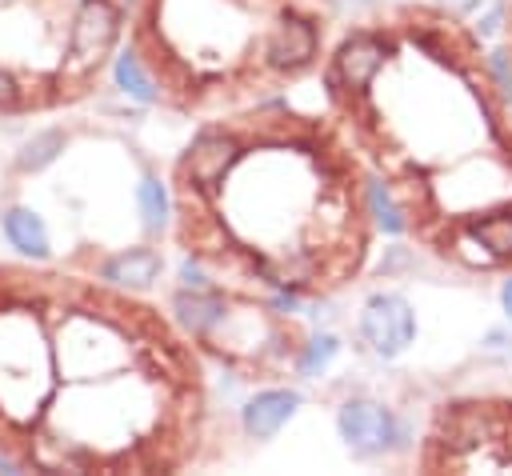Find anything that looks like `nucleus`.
Returning <instances> with one entry per match:
<instances>
[{
	"mask_svg": "<svg viewBox=\"0 0 512 476\" xmlns=\"http://www.w3.org/2000/svg\"><path fill=\"white\" fill-rule=\"evenodd\" d=\"M216 396L180 320L76 264L0 260V464L176 476L208 464Z\"/></svg>",
	"mask_w": 512,
	"mask_h": 476,
	"instance_id": "f257e3e1",
	"label": "nucleus"
},
{
	"mask_svg": "<svg viewBox=\"0 0 512 476\" xmlns=\"http://www.w3.org/2000/svg\"><path fill=\"white\" fill-rule=\"evenodd\" d=\"M320 96L412 248L460 276H512V84L464 12L368 8L336 32Z\"/></svg>",
	"mask_w": 512,
	"mask_h": 476,
	"instance_id": "f03ea898",
	"label": "nucleus"
},
{
	"mask_svg": "<svg viewBox=\"0 0 512 476\" xmlns=\"http://www.w3.org/2000/svg\"><path fill=\"white\" fill-rule=\"evenodd\" d=\"M168 228L204 276L324 304L368 272L380 204L328 108L264 100L196 120L168 168Z\"/></svg>",
	"mask_w": 512,
	"mask_h": 476,
	"instance_id": "7ed1b4c3",
	"label": "nucleus"
},
{
	"mask_svg": "<svg viewBox=\"0 0 512 476\" xmlns=\"http://www.w3.org/2000/svg\"><path fill=\"white\" fill-rule=\"evenodd\" d=\"M340 0H132L120 88L160 112L208 120L320 76Z\"/></svg>",
	"mask_w": 512,
	"mask_h": 476,
	"instance_id": "20e7f679",
	"label": "nucleus"
},
{
	"mask_svg": "<svg viewBox=\"0 0 512 476\" xmlns=\"http://www.w3.org/2000/svg\"><path fill=\"white\" fill-rule=\"evenodd\" d=\"M132 0H0V120L88 104L116 72Z\"/></svg>",
	"mask_w": 512,
	"mask_h": 476,
	"instance_id": "39448f33",
	"label": "nucleus"
},
{
	"mask_svg": "<svg viewBox=\"0 0 512 476\" xmlns=\"http://www.w3.org/2000/svg\"><path fill=\"white\" fill-rule=\"evenodd\" d=\"M172 316L204 360L256 388L292 384L316 360L312 332L292 312V304L248 292L240 284H224L204 272H196V280L176 292Z\"/></svg>",
	"mask_w": 512,
	"mask_h": 476,
	"instance_id": "423d86ee",
	"label": "nucleus"
},
{
	"mask_svg": "<svg viewBox=\"0 0 512 476\" xmlns=\"http://www.w3.org/2000/svg\"><path fill=\"white\" fill-rule=\"evenodd\" d=\"M416 472H512V396L440 400L416 444Z\"/></svg>",
	"mask_w": 512,
	"mask_h": 476,
	"instance_id": "0eeeda50",
	"label": "nucleus"
},
{
	"mask_svg": "<svg viewBox=\"0 0 512 476\" xmlns=\"http://www.w3.org/2000/svg\"><path fill=\"white\" fill-rule=\"evenodd\" d=\"M356 336H360V344H364L368 352H376V356H384V360L400 356V352L412 344V336H416L412 304H408L404 296H392V292L372 296V300L360 308Z\"/></svg>",
	"mask_w": 512,
	"mask_h": 476,
	"instance_id": "6e6552de",
	"label": "nucleus"
},
{
	"mask_svg": "<svg viewBox=\"0 0 512 476\" xmlns=\"http://www.w3.org/2000/svg\"><path fill=\"white\" fill-rule=\"evenodd\" d=\"M336 424H340L344 444L360 456H372V452H384L396 444V416L372 400H348L340 408Z\"/></svg>",
	"mask_w": 512,
	"mask_h": 476,
	"instance_id": "1a4fd4ad",
	"label": "nucleus"
},
{
	"mask_svg": "<svg viewBox=\"0 0 512 476\" xmlns=\"http://www.w3.org/2000/svg\"><path fill=\"white\" fill-rule=\"evenodd\" d=\"M292 412H296V396L284 384L256 388V396L244 404V432L252 440H268V436H276L288 424Z\"/></svg>",
	"mask_w": 512,
	"mask_h": 476,
	"instance_id": "9d476101",
	"label": "nucleus"
},
{
	"mask_svg": "<svg viewBox=\"0 0 512 476\" xmlns=\"http://www.w3.org/2000/svg\"><path fill=\"white\" fill-rule=\"evenodd\" d=\"M0 228H4V240H8L20 256H28V260H44V256L52 252V236H48L44 220H40L32 208H8V212L0 216Z\"/></svg>",
	"mask_w": 512,
	"mask_h": 476,
	"instance_id": "9b49d317",
	"label": "nucleus"
},
{
	"mask_svg": "<svg viewBox=\"0 0 512 476\" xmlns=\"http://www.w3.org/2000/svg\"><path fill=\"white\" fill-rule=\"evenodd\" d=\"M100 272L128 284V288H140V284H152L160 276V252L156 248H124V252L108 256V264Z\"/></svg>",
	"mask_w": 512,
	"mask_h": 476,
	"instance_id": "f8f14e48",
	"label": "nucleus"
},
{
	"mask_svg": "<svg viewBox=\"0 0 512 476\" xmlns=\"http://www.w3.org/2000/svg\"><path fill=\"white\" fill-rule=\"evenodd\" d=\"M500 64H504V76L512 84V0L504 8V28H500Z\"/></svg>",
	"mask_w": 512,
	"mask_h": 476,
	"instance_id": "ddd939ff",
	"label": "nucleus"
},
{
	"mask_svg": "<svg viewBox=\"0 0 512 476\" xmlns=\"http://www.w3.org/2000/svg\"><path fill=\"white\" fill-rule=\"evenodd\" d=\"M500 304H504V312H508V320H512V276H504V288H500Z\"/></svg>",
	"mask_w": 512,
	"mask_h": 476,
	"instance_id": "4468645a",
	"label": "nucleus"
},
{
	"mask_svg": "<svg viewBox=\"0 0 512 476\" xmlns=\"http://www.w3.org/2000/svg\"><path fill=\"white\" fill-rule=\"evenodd\" d=\"M444 4H448V8H456V12H464V8L472 4V0H444Z\"/></svg>",
	"mask_w": 512,
	"mask_h": 476,
	"instance_id": "2eb2a0df",
	"label": "nucleus"
}]
</instances>
